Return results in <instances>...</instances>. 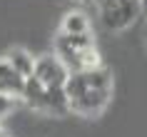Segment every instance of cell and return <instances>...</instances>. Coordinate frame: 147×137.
Returning a JSON list of instances; mask_svg holds the SVG:
<instances>
[{"label": "cell", "mask_w": 147, "mask_h": 137, "mask_svg": "<svg viewBox=\"0 0 147 137\" xmlns=\"http://www.w3.org/2000/svg\"><path fill=\"white\" fill-rule=\"evenodd\" d=\"M67 75H70V70L65 67V62H62L55 53H50V55L35 57V70H32L30 77H35V80H38L40 85H45V87H65Z\"/></svg>", "instance_id": "5b68a950"}, {"label": "cell", "mask_w": 147, "mask_h": 137, "mask_svg": "<svg viewBox=\"0 0 147 137\" xmlns=\"http://www.w3.org/2000/svg\"><path fill=\"white\" fill-rule=\"evenodd\" d=\"M75 3H82V5H87V0H75Z\"/></svg>", "instance_id": "30bf717a"}, {"label": "cell", "mask_w": 147, "mask_h": 137, "mask_svg": "<svg viewBox=\"0 0 147 137\" xmlns=\"http://www.w3.org/2000/svg\"><path fill=\"white\" fill-rule=\"evenodd\" d=\"M112 72L105 65L95 70H80L70 72L65 82V97H67V110L82 117H97L107 110L112 100Z\"/></svg>", "instance_id": "6da1fadb"}, {"label": "cell", "mask_w": 147, "mask_h": 137, "mask_svg": "<svg viewBox=\"0 0 147 137\" xmlns=\"http://www.w3.org/2000/svg\"><path fill=\"white\" fill-rule=\"evenodd\" d=\"M142 8H145V0H110L105 8H100L102 25L110 32H122L137 23Z\"/></svg>", "instance_id": "277c9868"}, {"label": "cell", "mask_w": 147, "mask_h": 137, "mask_svg": "<svg viewBox=\"0 0 147 137\" xmlns=\"http://www.w3.org/2000/svg\"><path fill=\"white\" fill-rule=\"evenodd\" d=\"M57 32H65V35H87L92 32V20L85 10H67L60 20V28Z\"/></svg>", "instance_id": "8992f818"}, {"label": "cell", "mask_w": 147, "mask_h": 137, "mask_svg": "<svg viewBox=\"0 0 147 137\" xmlns=\"http://www.w3.org/2000/svg\"><path fill=\"white\" fill-rule=\"evenodd\" d=\"M53 53L65 62L70 72H80V70H95L102 65V55L97 50L95 35H65L57 32L53 40Z\"/></svg>", "instance_id": "7a4b0ae2"}, {"label": "cell", "mask_w": 147, "mask_h": 137, "mask_svg": "<svg viewBox=\"0 0 147 137\" xmlns=\"http://www.w3.org/2000/svg\"><path fill=\"white\" fill-rule=\"evenodd\" d=\"M20 102L35 112H47V115H65L67 112V97L65 87H45L35 77H28L23 85Z\"/></svg>", "instance_id": "3957f363"}, {"label": "cell", "mask_w": 147, "mask_h": 137, "mask_svg": "<svg viewBox=\"0 0 147 137\" xmlns=\"http://www.w3.org/2000/svg\"><path fill=\"white\" fill-rule=\"evenodd\" d=\"M5 60L13 65V70H15L23 80H28V77L32 75V70H35V57H32L25 47H13V50L5 55Z\"/></svg>", "instance_id": "ba28073f"}, {"label": "cell", "mask_w": 147, "mask_h": 137, "mask_svg": "<svg viewBox=\"0 0 147 137\" xmlns=\"http://www.w3.org/2000/svg\"><path fill=\"white\" fill-rule=\"evenodd\" d=\"M107 3H110V0H87V5H95L97 10H100V8H105Z\"/></svg>", "instance_id": "9c48e42d"}, {"label": "cell", "mask_w": 147, "mask_h": 137, "mask_svg": "<svg viewBox=\"0 0 147 137\" xmlns=\"http://www.w3.org/2000/svg\"><path fill=\"white\" fill-rule=\"evenodd\" d=\"M23 85H25V80L13 70V65H10V62L5 60V55H3V57H0V92H5V95H10V97L20 100Z\"/></svg>", "instance_id": "52a82bcc"}]
</instances>
